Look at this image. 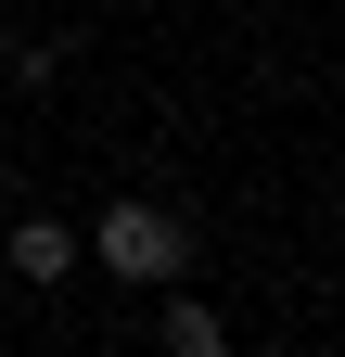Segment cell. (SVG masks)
Segmentation results:
<instances>
[{
  "instance_id": "obj_1",
  "label": "cell",
  "mask_w": 345,
  "mask_h": 357,
  "mask_svg": "<svg viewBox=\"0 0 345 357\" xmlns=\"http://www.w3.org/2000/svg\"><path fill=\"white\" fill-rule=\"evenodd\" d=\"M90 255L115 268V281H179V268H192V243H179V217H154V204H115L103 230H90Z\"/></svg>"
},
{
  "instance_id": "obj_3",
  "label": "cell",
  "mask_w": 345,
  "mask_h": 357,
  "mask_svg": "<svg viewBox=\"0 0 345 357\" xmlns=\"http://www.w3.org/2000/svg\"><path fill=\"white\" fill-rule=\"evenodd\" d=\"M166 357H230V344H218V319H205V306H166Z\"/></svg>"
},
{
  "instance_id": "obj_2",
  "label": "cell",
  "mask_w": 345,
  "mask_h": 357,
  "mask_svg": "<svg viewBox=\"0 0 345 357\" xmlns=\"http://www.w3.org/2000/svg\"><path fill=\"white\" fill-rule=\"evenodd\" d=\"M0 255H13V281H64V268H77V243L52 230V217H26V230L0 243Z\"/></svg>"
}]
</instances>
